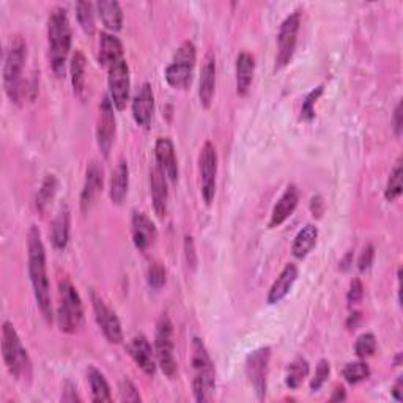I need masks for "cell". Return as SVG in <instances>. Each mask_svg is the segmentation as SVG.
Returning <instances> with one entry per match:
<instances>
[{
	"label": "cell",
	"mask_w": 403,
	"mask_h": 403,
	"mask_svg": "<svg viewBox=\"0 0 403 403\" xmlns=\"http://www.w3.org/2000/svg\"><path fill=\"white\" fill-rule=\"evenodd\" d=\"M153 110H155V95L152 90L150 84H145L139 88L132 100V117L139 126L148 128L153 118Z\"/></svg>",
	"instance_id": "cell-16"
},
{
	"label": "cell",
	"mask_w": 403,
	"mask_h": 403,
	"mask_svg": "<svg viewBox=\"0 0 403 403\" xmlns=\"http://www.w3.org/2000/svg\"><path fill=\"white\" fill-rule=\"evenodd\" d=\"M156 360L162 373L169 378H174L177 373V361L174 355V326L170 318L162 313L156 325Z\"/></svg>",
	"instance_id": "cell-8"
},
{
	"label": "cell",
	"mask_w": 403,
	"mask_h": 403,
	"mask_svg": "<svg viewBox=\"0 0 403 403\" xmlns=\"http://www.w3.org/2000/svg\"><path fill=\"white\" fill-rule=\"evenodd\" d=\"M309 370L310 367H309L308 360L298 356L296 360L288 365V370H287L286 383L290 389H300L301 384L304 383V380L309 375Z\"/></svg>",
	"instance_id": "cell-31"
},
{
	"label": "cell",
	"mask_w": 403,
	"mask_h": 403,
	"mask_svg": "<svg viewBox=\"0 0 403 403\" xmlns=\"http://www.w3.org/2000/svg\"><path fill=\"white\" fill-rule=\"evenodd\" d=\"M70 240V211L68 208L63 206L58 211L57 218L52 222L51 230V241L56 249H65Z\"/></svg>",
	"instance_id": "cell-28"
},
{
	"label": "cell",
	"mask_w": 403,
	"mask_h": 403,
	"mask_svg": "<svg viewBox=\"0 0 403 403\" xmlns=\"http://www.w3.org/2000/svg\"><path fill=\"white\" fill-rule=\"evenodd\" d=\"M394 130L397 136H400L402 132V104L399 103L397 108L394 110Z\"/></svg>",
	"instance_id": "cell-47"
},
{
	"label": "cell",
	"mask_w": 403,
	"mask_h": 403,
	"mask_svg": "<svg viewBox=\"0 0 403 403\" xmlns=\"http://www.w3.org/2000/svg\"><path fill=\"white\" fill-rule=\"evenodd\" d=\"M373 257H375V249H373V246H372V244L365 246V248H364L362 252H361L360 260H357V265H360V270H361V271L369 270V268H370L372 263H373Z\"/></svg>",
	"instance_id": "cell-44"
},
{
	"label": "cell",
	"mask_w": 403,
	"mask_h": 403,
	"mask_svg": "<svg viewBox=\"0 0 403 403\" xmlns=\"http://www.w3.org/2000/svg\"><path fill=\"white\" fill-rule=\"evenodd\" d=\"M123 46L117 36L110 33H101L100 40V63L104 68H108L117 61L123 58Z\"/></svg>",
	"instance_id": "cell-27"
},
{
	"label": "cell",
	"mask_w": 403,
	"mask_h": 403,
	"mask_svg": "<svg viewBox=\"0 0 403 403\" xmlns=\"http://www.w3.org/2000/svg\"><path fill=\"white\" fill-rule=\"evenodd\" d=\"M101 191H103V169L98 166V162L92 161L87 167L84 189H82V194H80L82 211L87 213L88 210H90Z\"/></svg>",
	"instance_id": "cell-18"
},
{
	"label": "cell",
	"mask_w": 403,
	"mask_h": 403,
	"mask_svg": "<svg viewBox=\"0 0 403 403\" xmlns=\"http://www.w3.org/2000/svg\"><path fill=\"white\" fill-rule=\"evenodd\" d=\"M300 26H301L300 11L292 13L288 18H286V21L282 22L278 35V54H276V66H274L276 71L286 68L290 61L293 58Z\"/></svg>",
	"instance_id": "cell-9"
},
{
	"label": "cell",
	"mask_w": 403,
	"mask_h": 403,
	"mask_svg": "<svg viewBox=\"0 0 403 403\" xmlns=\"http://www.w3.org/2000/svg\"><path fill=\"white\" fill-rule=\"evenodd\" d=\"M184 257H186V263H188V266H191V270H196L197 253H196V246H194L192 236L184 238Z\"/></svg>",
	"instance_id": "cell-43"
},
{
	"label": "cell",
	"mask_w": 403,
	"mask_h": 403,
	"mask_svg": "<svg viewBox=\"0 0 403 403\" xmlns=\"http://www.w3.org/2000/svg\"><path fill=\"white\" fill-rule=\"evenodd\" d=\"M58 328L66 334L79 331L84 323V308L80 296L68 279L58 282V309H57Z\"/></svg>",
	"instance_id": "cell-5"
},
{
	"label": "cell",
	"mask_w": 403,
	"mask_h": 403,
	"mask_svg": "<svg viewBox=\"0 0 403 403\" xmlns=\"http://www.w3.org/2000/svg\"><path fill=\"white\" fill-rule=\"evenodd\" d=\"M325 87L323 85H318L315 90H312L308 96H305V100L303 103V108H301V117L304 120L310 122L313 117H315V103L320 98V96L323 95Z\"/></svg>",
	"instance_id": "cell-38"
},
{
	"label": "cell",
	"mask_w": 403,
	"mask_h": 403,
	"mask_svg": "<svg viewBox=\"0 0 403 403\" xmlns=\"http://www.w3.org/2000/svg\"><path fill=\"white\" fill-rule=\"evenodd\" d=\"M216 87V56L213 51H208L202 63L200 84H199V98L202 106L208 109L213 103Z\"/></svg>",
	"instance_id": "cell-15"
},
{
	"label": "cell",
	"mask_w": 403,
	"mask_h": 403,
	"mask_svg": "<svg viewBox=\"0 0 403 403\" xmlns=\"http://www.w3.org/2000/svg\"><path fill=\"white\" fill-rule=\"evenodd\" d=\"M2 353L6 369L14 378L31 380L32 362L27 355V350L22 345L19 335L10 322L2 326Z\"/></svg>",
	"instance_id": "cell-4"
},
{
	"label": "cell",
	"mask_w": 403,
	"mask_h": 403,
	"mask_svg": "<svg viewBox=\"0 0 403 403\" xmlns=\"http://www.w3.org/2000/svg\"><path fill=\"white\" fill-rule=\"evenodd\" d=\"M330 373H331L330 362H328L326 360L320 361L318 365H317L315 375H313L312 382H310V389L312 391H318L320 387H322L326 383V380H328V377H330Z\"/></svg>",
	"instance_id": "cell-40"
},
{
	"label": "cell",
	"mask_w": 403,
	"mask_h": 403,
	"mask_svg": "<svg viewBox=\"0 0 403 403\" xmlns=\"http://www.w3.org/2000/svg\"><path fill=\"white\" fill-rule=\"evenodd\" d=\"M402 175H403V169H402V161L399 159L395 167L391 170L389 174V180H387L386 189H384V197L387 202H394L400 197L402 194Z\"/></svg>",
	"instance_id": "cell-35"
},
{
	"label": "cell",
	"mask_w": 403,
	"mask_h": 403,
	"mask_svg": "<svg viewBox=\"0 0 403 403\" xmlns=\"http://www.w3.org/2000/svg\"><path fill=\"white\" fill-rule=\"evenodd\" d=\"M76 16L79 21V26L82 27L87 35L95 33V13H93V4L90 2H78L76 5Z\"/></svg>",
	"instance_id": "cell-36"
},
{
	"label": "cell",
	"mask_w": 403,
	"mask_h": 403,
	"mask_svg": "<svg viewBox=\"0 0 403 403\" xmlns=\"http://www.w3.org/2000/svg\"><path fill=\"white\" fill-rule=\"evenodd\" d=\"M71 82L74 93L82 98L85 92V57L80 51L74 52L71 58Z\"/></svg>",
	"instance_id": "cell-32"
},
{
	"label": "cell",
	"mask_w": 403,
	"mask_h": 403,
	"mask_svg": "<svg viewBox=\"0 0 403 403\" xmlns=\"http://www.w3.org/2000/svg\"><path fill=\"white\" fill-rule=\"evenodd\" d=\"M88 383H90V389H92V400L93 402H110V387L109 383L106 382V378H104L103 373L95 369L90 367L88 369Z\"/></svg>",
	"instance_id": "cell-30"
},
{
	"label": "cell",
	"mask_w": 403,
	"mask_h": 403,
	"mask_svg": "<svg viewBox=\"0 0 403 403\" xmlns=\"http://www.w3.org/2000/svg\"><path fill=\"white\" fill-rule=\"evenodd\" d=\"M352 258H353V253L350 252V253H347V257L342 260V263H340V268L343 271H347L348 268H350V263H352Z\"/></svg>",
	"instance_id": "cell-51"
},
{
	"label": "cell",
	"mask_w": 403,
	"mask_h": 403,
	"mask_svg": "<svg viewBox=\"0 0 403 403\" xmlns=\"http://www.w3.org/2000/svg\"><path fill=\"white\" fill-rule=\"evenodd\" d=\"M317 238H318V229L312 224H308V226L303 227L300 230V234L295 236V241L292 246V252L296 258H305L308 253L313 249V246L317 244Z\"/></svg>",
	"instance_id": "cell-29"
},
{
	"label": "cell",
	"mask_w": 403,
	"mask_h": 403,
	"mask_svg": "<svg viewBox=\"0 0 403 403\" xmlns=\"http://www.w3.org/2000/svg\"><path fill=\"white\" fill-rule=\"evenodd\" d=\"M76 386L71 384L70 382H66L63 386V395H62V400L63 402H80V397L76 392Z\"/></svg>",
	"instance_id": "cell-45"
},
{
	"label": "cell",
	"mask_w": 403,
	"mask_h": 403,
	"mask_svg": "<svg viewBox=\"0 0 403 403\" xmlns=\"http://www.w3.org/2000/svg\"><path fill=\"white\" fill-rule=\"evenodd\" d=\"M147 281H148V286H150L153 290L162 288L164 286H166V270H164L159 263L152 265L150 268H148Z\"/></svg>",
	"instance_id": "cell-39"
},
{
	"label": "cell",
	"mask_w": 403,
	"mask_h": 403,
	"mask_svg": "<svg viewBox=\"0 0 403 403\" xmlns=\"http://www.w3.org/2000/svg\"><path fill=\"white\" fill-rule=\"evenodd\" d=\"M342 375L345 378V382L350 384H357L361 382H365L370 377V369L365 362H350L342 370Z\"/></svg>",
	"instance_id": "cell-34"
},
{
	"label": "cell",
	"mask_w": 403,
	"mask_h": 403,
	"mask_svg": "<svg viewBox=\"0 0 403 403\" xmlns=\"http://www.w3.org/2000/svg\"><path fill=\"white\" fill-rule=\"evenodd\" d=\"M298 279V268L293 263H288L283 268L282 273L279 274V278L274 281V283L268 292V304H278L281 303L283 298H286L290 290H292L293 283Z\"/></svg>",
	"instance_id": "cell-23"
},
{
	"label": "cell",
	"mask_w": 403,
	"mask_h": 403,
	"mask_svg": "<svg viewBox=\"0 0 403 403\" xmlns=\"http://www.w3.org/2000/svg\"><path fill=\"white\" fill-rule=\"evenodd\" d=\"M343 400H347V392L343 387H335L334 389V394L331 395V402H343Z\"/></svg>",
	"instance_id": "cell-48"
},
{
	"label": "cell",
	"mask_w": 403,
	"mask_h": 403,
	"mask_svg": "<svg viewBox=\"0 0 403 403\" xmlns=\"http://www.w3.org/2000/svg\"><path fill=\"white\" fill-rule=\"evenodd\" d=\"M150 186H152V199H153L155 211L159 218H164L167 213L169 189H167V177L159 169V166H155L150 172Z\"/></svg>",
	"instance_id": "cell-22"
},
{
	"label": "cell",
	"mask_w": 403,
	"mask_h": 403,
	"mask_svg": "<svg viewBox=\"0 0 403 403\" xmlns=\"http://www.w3.org/2000/svg\"><path fill=\"white\" fill-rule=\"evenodd\" d=\"M362 296H364L362 282L360 279H353L352 283H350V290H348V295H347V301H348L350 308H353V305L360 304L362 301Z\"/></svg>",
	"instance_id": "cell-42"
},
{
	"label": "cell",
	"mask_w": 403,
	"mask_h": 403,
	"mask_svg": "<svg viewBox=\"0 0 403 403\" xmlns=\"http://www.w3.org/2000/svg\"><path fill=\"white\" fill-rule=\"evenodd\" d=\"M120 395H122V400L123 402H140V395H139V391H137V387L132 384L131 380L128 378H123L122 380V383H120Z\"/></svg>",
	"instance_id": "cell-41"
},
{
	"label": "cell",
	"mask_w": 403,
	"mask_h": 403,
	"mask_svg": "<svg viewBox=\"0 0 403 403\" xmlns=\"http://www.w3.org/2000/svg\"><path fill=\"white\" fill-rule=\"evenodd\" d=\"M271 348L262 347L246 357V375L258 400H263L268 389V369H270Z\"/></svg>",
	"instance_id": "cell-10"
},
{
	"label": "cell",
	"mask_w": 403,
	"mask_h": 403,
	"mask_svg": "<svg viewBox=\"0 0 403 403\" xmlns=\"http://www.w3.org/2000/svg\"><path fill=\"white\" fill-rule=\"evenodd\" d=\"M96 10H98L100 18L103 21V24L106 26V28L112 32L122 31L123 26V11L122 6L118 2H109V0H103L95 5Z\"/></svg>",
	"instance_id": "cell-26"
},
{
	"label": "cell",
	"mask_w": 403,
	"mask_h": 403,
	"mask_svg": "<svg viewBox=\"0 0 403 403\" xmlns=\"http://www.w3.org/2000/svg\"><path fill=\"white\" fill-rule=\"evenodd\" d=\"M298 202H300V192H298L296 186L295 184L287 186L286 192L282 194V197L279 199L278 204H276L274 210L271 213L270 229L279 227L281 224L286 222L295 211V208L298 206Z\"/></svg>",
	"instance_id": "cell-21"
},
{
	"label": "cell",
	"mask_w": 403,
	"mask_h": 403,
	"mask_svg": "<svg viewBox=\"0 0 403 403\" xmlns=\"http://www.w3.org/2000/svg\"><path fill=\"white\" fill-rule=\"evenodd\" d=\"M196 46L191 41H184L177 49L174 61L166 68V80L170 87L186 90L191 85L196 68Z\"/></svg>",
	"instance_id": "cell-7"
},
{
	"label": "cell",
	"mask_w": 403,
	"mask_h": 403,
	"mask_svg": "<svg viewBox=\"0 0 403 403\" xmlns=\"http://www.w3.org/2000/svg\"><path fill=\"white\" fill-rule=\"evenodd\" d=\"M115 131L117 126L114 115V104H112L109 96H104L100 104L98 126H96V139H98V147L104 158H109L110 148L114 145Z\"/></svg>",
	"instance_id": "cell-13"
},
{
	"label": "cell",
	"mask_w": 403,
	"mask_h": 403,
	"mask_svg": "<svg viewBox=\"0 0 403 403\" xmlns=\"http://www.w3.org/2000/svg\"><path fill=\"white\" fill-rule=\"evenodd\" d=\"M48 36L52 70H54L56 76L62 78L65 74L66 58H68L71 49V26L68 13H66L63 6H56L51 11L48 22Z\"/></svg>",
	"instance_id": "cell-2"
},
{
	"label": "cell",
	"mask_w": 403,
	"mask_h": 403,
	"mask_svg": "<svg viewBox=\"0 0 403 403\" xmlns=\"http://www.w3.org/2000/svg\"><path fill=\"white\" fill-rule=\"evenodd\" d=\"M392 395H394V399L397 400V402H402V400H403V395H402V378H399L397 383L394 384V387H392Z\"/></svg>",
	"instance_id": "cell-49"
},
{
	"label": "cell",
	"mask_w": 403,
	"mask_h": 403,
	"mask_svg": "<svg viewBox=\"0 0 403 403\" xmlns=\"http://www.w3.org/2000/svg\"><path fill=\"white\" fill-rule=\"evenodd\" d=\"M128 352L134 360V362H136L142 369V372L147 373L148 377L155 375V372H156L155 355H153L150 342L147 340L145 335L139 334L136 335V337H132L130 347H128Z\"/></svg>",
	"instance_id": "cell-19"
},
{
	"label": "cell",
	"mask_w": 403,
	"mask_h": 403,
	"mask_svg": "<svg viewBox=\"0 0 403 403\" xmlns=\"http://www.w3.org/2000/svg\"><path fill=\"white\" fill-rule=\"evenodd\" d=\"M108 84H109V98L117 110H123L130 100V68L126 58L114 62L108 66Z\"/></svg>",
	"instance_id": "cell-11"
},
{
	"label": "cell",
	"mask_w": 403,
	"mask_h": 403,
	"mask_svg": "<svg viewBox=\"0 0 403 403\" xmlns=\"http://www.w3.org/2000/svg\"><path fill=\"white\" fill-rule=\"evenodd\" d=\"M155 156L158 161L159 169L166 174L170 182L178 180V162L175 156V148L172 140L167 137H161L156 140Z\"/></svg>",
	"instance_id": "cell-20"
},
{
	"label": "cell",
	"mask_w": 403,
	"mask_h": 403,
	"mask_svg": "<svg viewBox=\"0 0 403 403\" xmlns=\"http://www.w3.org/2000/svg\"><path fill=\"white\" fill-rule=\"evenodd\" d=\"M202 177V197L206 205H211L216 194V175H218V152L211 142H205L199 156Z\"/></svg>",
	"instance_id": "cell-12"
},
{
	"label": "cell",
	"mask_w": 403,
	"mask_h": 403,
	"mask_svg": "<svg viewBox=\"0 0 403 403\" xmlns=\"http://www.w3.org/2000/svg\"><path fill=\"white\" fill-rule=\"evenodd\" d=\"M310 211L313 218H322V214L325 211V202L320 196H315L310 200Z\"/></svg>",
	"instance_id": "cell-46"
},
{
	"label": "cell",
	"mask_w": 403,
	"mask_h": 403,
	"mask_svg": "<svg viewBox=\"0 0 403 403\" xmlns=\"http://www.w3.org/2000/svg\"><path fill=\"white\" fill-rule=\"evenodd\" d=\"M253 71H256V61L249 52H241L236 57V93L246 96L249 92Z\"/></svg>",
	"instance_id": "cell-25"
},
{
	"label": "cell",
	"mask_w": 403,
	"mask_h": 403,
	"mask_svg": "<svg viewBox=\"0 0 403 403\" xmlns=\"http://www.w3.org/2000/svg\"><path fill=\"white\" fill-rule=\"evenodd\" d=\"M27 58V44L21 36H14L6 51L4 65V87L13 103L21 101L22 93V71Z\"/></svg>",
	"instance_id": "cell-6"
},
{
	"label": "cell",
	"mask_w": 403,
	"mask_h": 403,
	"mask_svg": "<svg viewBox=\"0 0 403 403\" xmlns=\"http://www.w3.org/2000/svg\"><path fill=\"white\" fill-rule=\"evenodd\" d=\"M128 188H130V167H128V162L122 159L120 162H118L115 170L112 172V180H110L112 204L122 205L126 196H128Z\"/></svg>",
	"instance_id": "cell-24"
},
{
	"label": "cell",
	"mask_w": 403,
	"mask_h": 403,
	"mask_svg": "<svg viewBox=\"0 0 403 403\" xmlns=\"http://www.w3.org/2000/svg\"><path fill=\"white\" fill-rule=\"evenodd\" d=\"M27 248H28V274L33 287L36 304L43 313L44 320L52 323L54 312H52V298L51 286L46 271V249L41 240V234L38 227L32 226L27 235Z\"/></svg>",
	"instance_id": "cell-1"
},
{
	"label": "cell",
	"mask_w": 403,
	"mask_h": 403,
	"mask_svg": "<svg viewBox=\"0 0 403 403\" xmlns=\"http://www.w3.org/2000/svg\"><path fill=\"white\" fill-rule=\"evenodd\" d=\"M92 301H93V310L96 317V323L101 328L104 337L108 339L110 343H120L123 340V331L120 320H118L117 313L112 310L109 305L104 303L101 296L92 293Z\"/></svg>",
	"instance_id": "cell-14"
},
{
	"label": "cell",
	"mask_w": 403,
	"mask_h": 403,
	"mask_svg": "<svg viewBox=\"0 0 403 403\" xmlns=\"http://www.w3.org/2000/svg\"><path fill=\"white\" fill-rule=\"evenodd\" d=\"M132 227V240L139 251H147L155 243L158 232H156L155 224L145 213L134 211L131 219Z\"/></svg>",
	"instance_id": "cell-17"
},
{
	"label": "cell",
	"mask_w": 403,
	"mask_h": 403,
	"mask_svg": "<svg viewBox=\"0 0 403 403\" xmlns=\"http://www.w3.org/2000/svg\"><path fill=\"white\" fill-rule=\"evenodd\" d=\"M355 352H356L357 357H361V360H365V357H370V356L375 355V352H377L375 335H373L372 333H365L362 335H360L356 343H355Z\"/></svg>",
	"instance_id": "cell-37"
},
{
	"label": "cell",
	"mask_w": 403,
	"mask_h": 403,
	"mask_svg": "<svg viewBox=\"0 0 403 403\" xmlns=\"http://www.w3.org/2000/svg\"><path fill=\"white\" fill-rule=\"evenodd\" d=\"M192 391L196 402L204 403L213 399L214 387H216V372L214 364L210 357V353L205 347V343L199 337L192 339Z\"/></svg>",
	"instance_id": "cell-3"
},
{
	"label": "cell",
	"mask_w": 403,
	"mask_h": 403,
	"mask_svg": "<svg viewBox=\"0 0 403 403\" xmlns=\"http://www.w3.org/2000/svg\"><path fill=\"white\" fill-rule=\"evenodd\" d=\"M360 318H361V313H360V312H353L352 315H350L348 323H347L350 330H355L356 325H357V320H360Z\"/></svg>",
	"instance_id": "cell-50"
},
{
	"label": "cell",
	"mask_w": 403,
	"mask_h": 403,
	"mask_svg": "<svg viewBox=\"0 0 403 403\" xmlns=\"http://www.w3.org/2000/svg\"><path fill=\"white\" fill-rule=\"evenodd\" d=\"M58 189V180L54 175H46V178L43 180L41 188L36 194V208H38L40 213H44L46 206L54 200L56 194Z\"/></svg>",
	"instance_id": "cell-33"
}]
</instances>
